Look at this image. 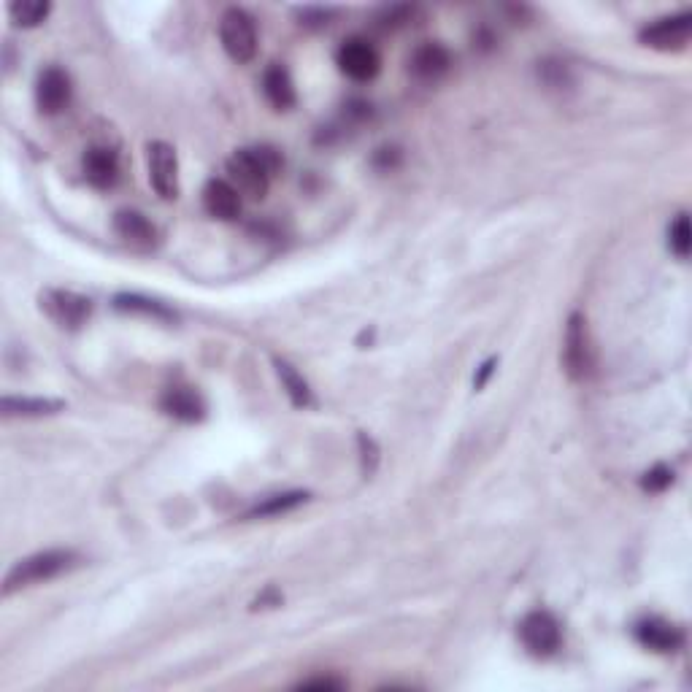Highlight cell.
Returning <instances> with one entry per match:
<instances>
[{"instance_id": "cell-1", "label": "cell", "mask_w": 692, "mask_h": 692, "mask_svg": "<svg viewBox=\"0 0 692 692\" xmlns=\"http://www.w3.org/2000/svg\"><path fill=\"white\" fill-rule=\"evenodd\" d=\"M282 168V157L271 146H255V149H238L228 160V182L241 195L260 201L271 187L274 173Z\"/></svg>"}, {"instance_id": "cell-2", "label": "cell", "mask_w": 692, "mask_h": 692, "mask_svg": "<svg viewBox=\"0 0 692 692\" xmlns=\"http://www.w3.org/2000/svg\"><path fill=\"white\" fill-rule=\"evenodd\" d=\"M76 560H79V557H76V552H71V549H46V552L25 557V560H19L9 571V576H6V582H3V595L25 590V587H33V584L49 582V579H55V576L65 574L68 568H73Z\"/></svg>"}, {"instance_id": "cell-3", "label": "cell", "mask_w": 692, "mask_h": 692, "mask_svg": "<svg viewBox=\"0 0 692 692\" xmlns=\"http://www.w3.org/2000/svg\"><path fill=\"white\" fill-rule=\"evenodd\" d=\"M563 368L568 379L574 382H587L595 371V349H592L590 328L584 314H571L565 325L563 338Z\"/></svg>"}, {"instance_id": "cell-4", "label": "cell", "mask_w": 692, "mask_h": 692, "mask_svg": "<svg viewBox=\"0 0 692 692\" xmlns=\"http://www.w3.org/2000/svg\"><path fill=\"white\" fill-rule=\"evenodd\" d=\"M219 38L230 60L249 63L257 55V28L255 19L244 9H228L219 19Z\"/></svg>"}, {"instance_id": "cell-5", "label": "cell", "mask_w": 692, "mask_h": 692, "mask_svg": "<svg viewBox=\"0 0 692 692\" xmlns=\"http://www.w3.org/2000/svg\"><path fill=\"white\" fill-rule=\"evenodd\" d=\"M146 165H149V184L163 201L179 198V157L176 149L165 141H152L146 146Z\"/></svg>"}, {"instance_id": "cell-6", "label": "cell", "mask_w": 692, "mask_h": 692, "mask_svg": "<svg viewBox=\"0 0 692 692\" xmlns=\"http://www.w3.org/2000/svg\"><path fill=\"white\" fill-rule=\"evenodd\" d=\"M41 309L55 325L76 330L87 325V319L92 314V301L73 290H46L41 295Z\"/></svg>"}, {"instance_id": "cell-7", "label": "cell", "mask_w": 692, "mask_h": 692, "mask_svg": "<svg viewBox=\"0 0 692 692\" xmlns=\"http://www.w3.org/2000/svg\"><path fill=\"white\" fill-rule=\"evenodd\" d=\"M692 36V14L682 11L674 17L657 19L655 25L641 30V44L652 46L657 52H679Z\"/></svg>"}, {"instance_id": "cell-8", "label": "cell", "mask_w": 692, "mask_h": 692, "mask_svg": "<svg viewBox=\"0 0 692 692\" xmlns=\"http://www.w3.org/2000/svg\"><path fill=\"white\" fill-rule=\"evenodd\" d=\"M338 68L355 79V82H371L379 68H382V57L376 52L374 44H368L365 38H349L338 49Z\"/></svg>"}, {"instance_id": "cell-9", "label": "cell", "mask_w": 692, "mask_h": 692, "mask_svg": "<svg viewBox=\"0 0 692 692\" xmlns=\"http://www.w3.org/2000/svg\"><path fill=\"white\" fill-rule=\"evenodd\" d=\"M519 638L533 655H555L560 647V625L549 611H530L528 617L519 622Z\"/></svg>"}, {"instance_id": "cell-10", "label": "cell", "mask_w": 692, "mask_h": 692, "mask_svg": "<svg viewBox=\"0 0 692 692\" xmlns=\"http://www.w3.org/2000/svg\"><path fill=\"white\" fill-rule=\"evenodd\" d=\"M71 101V79L60 68H46L36 82V103L44 114H60Z\"/></svg>"}, {"instance_id": "cell-11", "label": "cell", "mask_w": 692, "mask_h": 692, "mask_svg": "<svg viewBox=\"0 0 692 692\" xmlns=\"http://www.w3.org/2000/svg\"><path fill=\"white\" fill-rule=\"evenodd\" d=\"M114 230L130 249H138V252H146L157 244L155 225L138 211H119L114 217Z\"/></svg>"}, {"instance_id": "cell-12", "label": "cell", "mask_w": 692, "mask_h": 692, "mask_svg": "<svg viewBox=\"0 0 692 692\" xmlns=\"http://www.w3.org/2000/svg\"><path fill=\"white\" fill-rule=\"evenodd\" d=\"M84 179L98 187V190H109L119 179V160L114 149L106 146H92L84 155Z\"/></svg>"}, {"instance_id": "cell-13", "label": "cell", "mask_w": 692, "mask_h": 692, "mask_svg": "<svg viewBox=\"0 0 692 692\" xmlns=\"http://www.w3.org/2000/svg\"><path fill=\"white\" fill-rule=\"evenodd\" d=\"M203 206L211 217L230 222L241 214V192L228 179H211L203 190Z\"/></svg>"}, {"instance_id": "cell-14", "label": "cell", "mask_w": 692, "mask_h": 692, "mask_svg": "<svg viewBox=\"0 0 692 692\" xmlns=\"http://www.w3.org/2000/svg\"><path fill=\"white\" fill-rule=\"evenodd\" d=\"M636 638L644 647L652 649V652H676L684 641L682 630L676 628V625H671V622L657 620V617L638 622Z\"/></svg>"}, {"instance_id": "cell-15", "label": "cell", "mask_w": 692, "mask_h": 692, "mask_svg": "<svg viewBox=\"0 0 692 692\" xmlns=\"http://www.w3.org/2000/svg\"><path fill=\"white\" fill-rule=\"evenodd\" d=\"M449 63H452V60H449V52L441 44L419 46L409 60L411 73H414L417 79H422V82H436V79H441V76L449 71Z\"/></svg>"}, {"instance_id": "cell-16", "label": "cell", "mask_w": 692, "mask_h": 692, "mask_svg": "<svg viewBox=\"0 0 692 692\" xmlns=\"http://www.w3.org/2000/svg\"><path fill=\"white\" fill-rule=\"evenodd\" d=\"M160 406H163L165 414L182 419V422H198V419H203V414H206V403H203L201 395L195 390H190V387H171V390L163 395Z\"/></svg>"}, {"instance_id": "cell-17", "label": "cell", "mask_w": 692, "mask_h": 692, "mask_svg": "<svg viewBox=\"0 0 692 692\" xmlns=\"http://www.w3.org/2000/svg\"><path fill=\"white\" fill-rule=\"evenodd\" d=\"M263 92L276 109H290L295 103V84L287 68L282 65H271L263 76Z\"/></svg>"}, {"instance_id": "cell-18", "label": "cell", "mask_w": 692, "mask_h": 692, "mask_svg": "<svg viewBox=\"0 0 692 692\" xmlns=\"http://www.w3.org/2000/svg\"><path fill=\"white\" fill-rule=\"evenodd\" d=\"M274 365H276V374H279V379H282V387L287 390V395H290L292 406H298V409H309L311 403H314L309 382L295 371V365H290L287 360H282V357H274Z\"/></svg>"}, {"instance_id": "cell-19", "label": "cell", "mask_w": 692, "mask_h": 692, "mask_svg": "<svg viewBox=\"0 0 692 692\" xmlns=\"http://www.w3.org/2000/svg\"><path fill=\"white\" fill-rule=\"evenodd\" d=\"M63 411V401L52 398H3V414L6 417H46Z\"/></svg>"}, {"instance_id": "cell-20", "label": "cell", "mask_w": 692, "mask_h": 692, "mask_svg": "<svg viewBox=\"0 0 692 692\" xmlns=\"http://www.w3.org/2000/svg\"><path fill=\"white\" fill-rule=\"evenodd\" d=\"M52 11V3L46 0H22V3H11L9 17L17 28H38L41 22H46Z\"/></svg>"}, {"instance_id": "cell-21", "label": "cell", "mask_w": 692, "mask_h": 692, "mask_svg": "<svg viewBox=\"0 0 692 692\" xmlns=\"http://www.w3.org/2000/svg\"><path fill=\"white\" fill-rule=\"evenodd\" d=\"M114 306L119 311H128V314H144V317H157V319H173V311H168L163 303L149 301V298H141V295H117L114 298Z\"/></svg>"}, {"instance_id": "cell-22", "label": "cell", "mask_w": 692, "mask_h": 692, "mask_svg": "<svg viewBox=\"0 0 692 692\" xmlns=\"http://www.w3.org/2000/svg\"><path fill=\"white\" fill-rule=\"evenodd\" d=\"M306 498H309L306 492H284V495H274V498H268V501L249 511V517H274V514H284V511H292L295 506H301Z\"/></svg>"}, {"instance_id": "cell-23", "label": "cell", "mask_w": 692, "mask_h": 692, "mask_svg": "<svg viewBox=\"0 0 692 692\" xmlns=\"http://www.w3.org/2000/svg\"><path fill=\"white\" fill-rule=\"evenodd\" d=\"M668 244H671L676 257H682V260L690 257L692 230H690V217H687V214H679V217H676V222L671 225V230H668Z\"/></svg>"}, {"instance_id": "cell-24", "label": "cell", "mask_w": 692, "mask_h": 692, "mask_svg": "<svg viewBox=\"0 0 692 692\" xmlns=\"http://www.w3.org/2000/svg\"><path fill=\"white\" fill-rule=\"evenodd\" d=\"M671 482H674V471H671V468H665V465H655L652 471L644 474L641 487L649 492H663L665 487H671Z\"/></svg>"}, {"instance_id": "cell-25", "label": "cell", "mask_w": 692, "mask_h": 692, "mask_svg": "<svg viewBox=\"0 0 692 692\" xmlns=\"http://www.w3.org/2000/svg\"><path fill=\"white\" fill-rule=\"evenodd\" d=\"M360 452H363V471L365 474H374L376 463H379V449H376V441L371 436L360 433Z\"/></svg>"}, {"instance_id": "cell-26", "label": "cell", "mask_w": 692, "mask_h": 692, "mask_svg": "<svg viewBox=\"0 0 692 692\" xmlns=\"http://www.w3.org/2000/svg\"><path fill=\"white\" fill-rule=\"evenodd\" d=\"M344 687V682H338V679H309V682H301V690H341Z\"/></svg>"}, {"instance_id": "cell-27", "label": "cell", "mask_w": 692, "mask_h": 692, "mask_svg": "<svg viewBox=\"0 0 692 692\" xmlns=\"http://www.w3.org/2000/svg\"><path fill=\"white\" fill-rule=\"evenodd\" d=\"M492 371H495V360H487V363L482 365V371H479V376H476V390H482L484 384H487V379H490Z\"/></svg>"}]
</instances>
